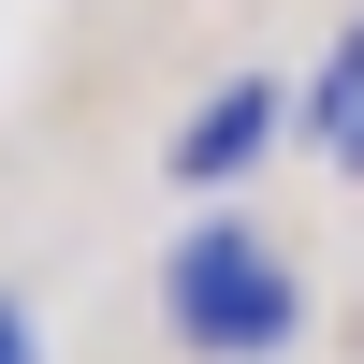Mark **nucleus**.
I'll list each match as a JSON object with an SVG mask.
<instances>
[{
	"mask_svg": "<svg viewBox=\"0 0 364 364\" xmlns=\"http://www.w3.org/2000/svg\"><path fill=\"white\" fill-rule=\"evenodd\" d=\"M277 132H291V87H277V73H233L219 102H190V117H175V146H161V175H175V190L204 204V190H233V175H248V161H262Z\"/></svg>",
	"mask_w": 364,
	"mask_h": 364,
	"instance_id": "2",
	"label": "nucleus"
},
{
	"mask_svg": "<svg viewBox=\"0 0 364 364\" xmlns=\"http://www.w3.org/2000/svg\"><path fill=\"white\" fill-rule=\"evenodd\" d=\"M336 175H364V117H350V132H336Z\"/></svg>",
	"mask_w": 364,
	"mask_h": 364,
	"instance_id": "5",
	"label": "nucleus"
},
{
	"mask_svg": "<svg viewBox=\"0 0 364 364\" xmlns=\"http://www.w3.org/2000/svg\"><path fill=\"white\" fill-rule=\"evenodd\" d=\"M0 364H44V336H29V306L0 291Z\"/></svg>",
	"mask_w": 364,
	"mask_h": 364,
	"instance_id": "4",
	"label": "nucleus"
},
{
	"mask_svg": "<svg viewBox=\"0 0 364 364\" xmlns=\"http://www.w3.org/2000/svg\"><path fill=\"white\" fill-rule=\"evenodd\" d=\"M291 117H306V132H321V146H336V132H350V117H364V15L336 29V44H321V73H306V87H291Z\"/></svg>",
	"mask_w": 364,
	"mask_h": 364,
	"instance_id": "3",
	"label": "nucleus"
},
{
	"mask_svg": "<svg viewBox=\"0 0 364 364\" xmlns=\"http://www.w3.org/2000/svg\"><path fill=\"white\" fill-rule=\"evenodd\" d=\"M161 336L190 364H277L306 336V291H291V262L262 248L248 219H190L161 248Z\"/></svg>",
	"mask_w": 364,
	"mask_h": 364,
	"instance_id": "1",
	"label": "nucleus"
}]
</instances>
